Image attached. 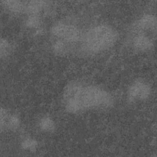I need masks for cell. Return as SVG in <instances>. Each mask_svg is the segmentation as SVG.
<instances>
[{"label":"cell","mask_w":157,"mask_h":157,"mask_svg":"<svg viewBox=\"0 0 157 157\" xmlns=\"http://www.w3.org/2000/svg\"><path fill=\"white\" fill-rule=\"evenodd\" d=\"M156 29V19L155 15L146 13L138 18L132 25V33L144 32L155 34Z\"/></svg>","instance_id":"5b68a950"},{"label":"cell","mask_w":157,"mask_h":157,"mask_svg":"<svg viewBox=\"0 0 157 157\" xmlns=\"http://www.w3.org/2000/svg\"><path fill=\"white\" fill-rule=\"evenodd\" d=\"M151 93L150 85L142 79H137L128 89L127 98L130 102L142 101L148 98Z\"/></svg>","instance_id":"277c9868"},{"label":"cell","mask_w":157,"mask_h":157,"mask_svg":"<svg viewBox=\"0 0 157 157\" xmlns=\"http://www.w3.org/2000/svg\"><path fill=\"white\" fill-rule=\"evenodd\" d=\"M62 99L66 110L72 113L108 109L114 102L112 95L105 89L81 81L68 83L64 89Z\"/></svg>","instance_id":"6da1fadb"},{"label":"cell","mask_w":157,"mask_h":157,"mask_svg":"<svg viewBox=\"0 0 157 157\" xmlns=\"http://www.w3.org/2000/svg\"><path fill=\"white\" fill-rule=\"evenodd\" d=\"M20 126V119L15 114L9 113L6 109H1V128L15 129Z\"/></svg>","instance_id":"52a82bcc"},{"label":"cell","mask_w":157,"mask_h":157,"mask_svg":"<svg viewBox=\"0 0 157 157\" xmlns=\"http://www.w3.org/2000/svg\"><path fill=\"white\" fill-rule=\"evenodd\" d=\"M155 34L146 33H134L131 39L132 47L134 49L141 52H148L153 48Z\"/></svg>","instance_id":"8992f818"},{"label":"cell","mask_w":157,"mask_h":157,"mask_svg":"<svg viewBox=\"0 0 157 157\" xmlns=\"http://www.w3.org/2000/svg\"><path fill=\"white\" fill-rule=\"evenodd\" d=\"M37 145V142H36L34 139H27L25 141L23 142L22 146L24 148L28 150H31L36 148Z\"/></svg>","instance_id":"8fae6325"},{"label":"cell","mask_w":157,"mask_h":157,"mask_svg":"<svg viewBox=\"0 0 157 157\" xmlns=\"http://www.w3.org/2000/svg\"><path fill=\"white\" fill-rule=\"evenodd\" d=\"M11 49L10 43L6 40L4 39H1V56H6L10 52Z\"/></svg>","instance_id":"30bf717a"},{"label":"cell","mask_w":157,"mask_h":157,"mask_svg":"<svg viewBox=\"0 0 157 157\" xmlns=\"http://www.w3.org/2000/svg\"><path fill=\"white\" fill-rule=\"evenodd\" d=\"M39 128L44 131L50 132L54 129V121L49 117L42 118L39 123Z\"/></svg>","instance_id":"9c48e42d"},{"label":"cell","mask_w":157,"mask_h":157,"mask_svg":"<svg viewBox=\"0 0 157 157\" xmlns=\"http://www.w3.org/2000/svg\"><path fill=\"white\" fill-rule=\"evenodd\" d=\"M2 3L6 9L14 13L25 12L26 2L16 0L2 1Z\"/></svg>","instance_id":"ba28073f"},{"label":"cell","mask_w":157,"mask_h":157,"mask_svg":"<svg viewBox=\"0 0 157 157\" xmlns=\"http://www.w3.org/2000/svg\"><path fill=\"white\" fill-rule=\"evenodd\" d=\"M54 39L53 50L58 54H65L76 44H79L83 32L75 25L66 22H58L51 28Z\"/></svg>","instance_id":"3957f363"},{"label":"cell","mask_w":157,"mask_h":157,"mask_svg":"<svg viewBox=\"0 0 157 157\" xmlns=\"http://www.w3.org/2000/svg\"><path fill=\"white\" fill-rule=\"evenodd\" d=\"M117 39L118 33L115 29L108 25L98 24L83 33L80 48L85 54H99L112 47Z\"/></svg>","instance_id":"7a4b0ae2"}]
</instances>
